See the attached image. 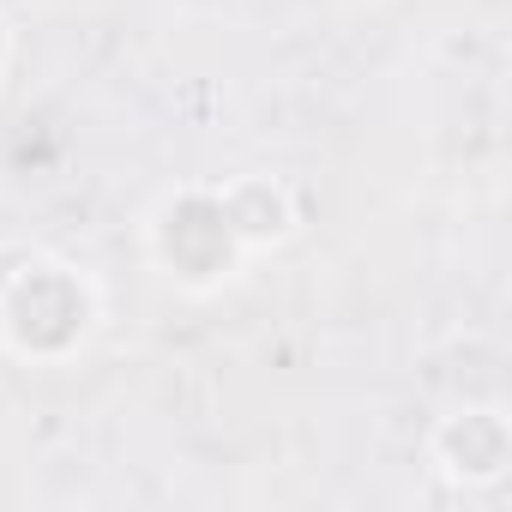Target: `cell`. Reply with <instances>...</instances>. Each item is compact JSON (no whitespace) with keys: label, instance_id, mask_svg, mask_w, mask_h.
Returning <instances> with one entry per match:
<instances>
[{"label":"cell","instance_id":"cell-1","mask_svg":"<svg viewBox=\"0 0 512 512\" xmlns=\"http://www.w3.org/2000/svg\"><path fill=\"white\" fill-rule=\"evenodd\" d=\"M440 452L452 458L446 470L488 482V476H500V464H506V428H500L494 410H470V416H458V422L440 434Z\"/></svg>","mask_w":512,"mask_h":512}]
</instances>
